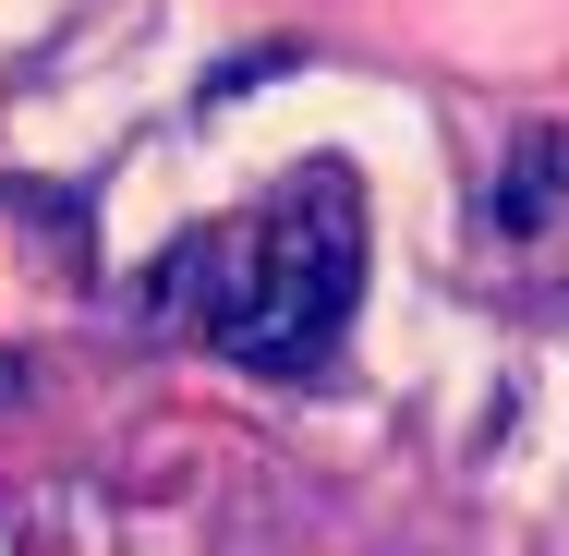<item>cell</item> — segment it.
Segmentation results:
<instances>
[{"label":"cell","mask_w":569,"mask_h":556,"mask_svg":"<svg viewBox=\"0 0 569 556\" xmlns=\"http://www.w3.org/2000/svg\"><path fill=\"white\" fill-rule=\"evenodd\" d=\"M146 303L182 338H219L242 375H328L351 303H363V194H351V170L316 158L254 219L194 230L146 279Z\"/></svg>","instance_id":"1"},{"label":"cell","mask_w":569,"mask_h":556,"mask_svg":"<svg viewBox=\"0 0 569 556\" xmlns=\"http://www.w3.org/2000/svg\"><path fill=\"white\" fill-rule=\"evenodd\" d=\"M569 194V121H521L509 133V170H497V194H485V219L509 230V242H533V230L558 219Z\"/></svg>","instance_id":"2"}]
</instances>
